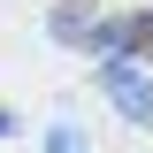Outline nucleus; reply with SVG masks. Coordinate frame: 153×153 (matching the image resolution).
<instances>
[{"instance_id":"nucleus-1","label":"nucleus","mask_w":153,"mask_h":153,"mask_svg":"<svg viewBox=\"0 0 153 153\" xmlns=\"http://www.w3.org/2000/svg\"><path fill=\"white\" fill-rule=\"evenodd\" d=\"M107 100H115L123 123H146V130H153V61H138V54H107Z\"/></svg>"},{"instance_id":"nucleus-2","label":"nucleus","mask_w":153,"mask_h":153,"mask_svg":"<svg viewBox=\"0 0 153 153\" xmlns=\"http://www.w3.org/2000/svg\"><path fill=\"white\" fill-rule=\"evenodd\" d=\"M46 31H54V46H84V54H115V38H107V16H100L92 0H61L54 16H46Z\"/></svg>"},{"instance_id":"nucleus-3","label":"nucleus","mask_w":153,"mask_h":153,"mask_svg":"<svg viewBox=\"0 0 153 153\" xmlns=\"http://www.w3.org/2000/svg\"><path fill=\"white\" fill-rule=\"evenodd\" d=\"M107 38H115V54H138V61H153V8L107 16Z\"/></svg>"},{"instance_id":"nucleus-4","label":"nucleus","mask_w":153,"mask_h":153,"mask_svg":"<svg viewBox=\"0 0 153 153\" xmlns=\"http://www.w3.org/2000/svg\"><path fill=\"white\" fill-rule=\"evenodd\" d=\"M46 153H92V146H84L76 123H54V130H46Z\"/></svg>"}]
</instances>
